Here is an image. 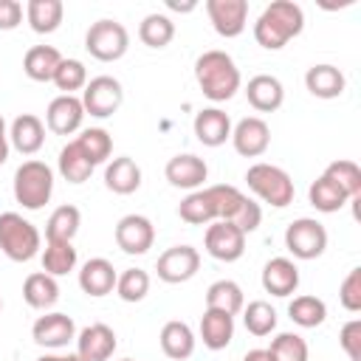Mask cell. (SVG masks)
<instances>
[{"label": "cell", "mask_w": 361, "mask_h": 361, "mask_svg": "<svg viewBox=\"0 0 361 361\" xmlns=\"http://www.w3.org/2000/svg\"><path fill=\"white\" fill-rule=\"evenodd\" d=\"M231 144L243 158H259L271 144V127L259 116H245L231 127Z\"/></svg>", "instance_id": "5bb4252c"}, {"label": "cell", "mask_w": 361, "mask_h": 361, "mask_svg": "<svg viewBox=\"0 0 361 361\" xmlns=\"http://www.w3.org/2000/svg\"><path fill=\"white\" fill-rule=\"evenodd\" d=\"M138 39L147 48H166L175 39V23H172V17L158 14V11L147 14L141 20V25H138Z\"/></svg>", "instance_id": "8d00e7d4"}, {"label": "cell", "mask_w": 361, "mask_h": 361, "mask_svg": "<svg viewBox=\"0 0 361 361\" xmlns=\"http://www.w3.org/2000/svg\"><path fill=\"white\" fill-rule=\"evenodd\" d=\"M85 121V107L79 96H65L59 93L56 99H51L48 110H45V127L54 135H73Z\"/></svg>", "instance_id": "9a60e30c"}, {"label": "cell", "mask_w": 361, "mask_h": 361, "mask_svg": "<svg viewBox=\"0 0 361 361\" xmlns=\"http://www.w3.org/2000/svg\"><path fill=\"white\" fill-rule=\"evenodd\" d=\"M338 302L350 313L361 310V268H350L347 271V276L338 285Z\"/></svg>", "instance_id": "f6af8a7d"}, {"label": "cell", "mask_w": 361, "mask_h": 361, "mask_svg": "<svg viewBox=\"0 0 361 361\" xmlns=\"http://www.w3.org/2000/svg\"><path fill=\"white\" fill-rule=\"evenodd\" d=\"M305 87L316 99H338L344 93V87H347V79H344V73L336 65L322 62V65H310L307 68Z\"/></svg>", "instance_id": "603a6c76"}, {"label": "cell", "mask_w": 361, "mask_h": 361, "mask_svg": "<svg viewBox=\"0 0 361 361\" xmlns=\"http://www.w3.org/2000/svg\"><path fill=\"white\" fill-rule=\"evenodd\" d=\"M166 8H172V11H195L197 3H175V0H166Z\"/></svg>", "instance_id": "f907efd6"}, {"label": "cell", "mask_w": 361, "mask_h": 361, "mask_svg": "<svg viewBox=\"0 0 361 361\" xmlns=\"http://www.w3.org/2000/svg\"><path fill=\"white\" fill-rule=\"evenodd\" d=\"M200 338H203V347H209L214 353L226 350L234 338V316L206 307L200 316Z\"/></svg>", "instance_id": "d4e9b609"}, {"label": "cell", "mask_w": 361, "mask_h": 361, "mask_svg": "<svg viewBox=\"0 0 361 361\" xmlns=\"http://www.w3.org/2000/svg\"><path fill=\"white\" fill-rule=\"evenodd\" d=\"M104 186L116 195H133L141 186V166L130 155H118L104 166Z\"/></svg>", "instance_id": "cb8c5ba5"}, {"label": "cell", "mask_w": 361, "mask_h": 361, "mask_svg": "<svg viewBox=\"0 0 361 361\" xmlns=\"http://www.w3.org/2000/svg\"><path fill=\"white\" fill-rule=\"evenodd\" d=\"M206 192H209V197H212V206H214L217 220H223V223H231V220L240 214L243 203L248 200V195H243V192H240L237 186H231V183H214V186H206Z\"/></svg>", "instance_id": "836d02e7"}, {"label": "cell", "mask_w": 361, "mask_h": 361, "mask_svg": "<svg viewBox=\"0 0 361 361\" xmlns=\"http://www.w3.org/2000/svg\"><path fill=\"white\" fill-rule=\"evenodd\" d=\"M243 361H271V355H268V350H248L243 355Z\"/></svg>", "instance_id": "681fc988"}, {"label": "cell", "mask_w": 361, "mask_h": 361, "mask_svg": "<svg viewBox=\"0 0 361 361\" xmlns=\"http://www.w3.org/2000/svg\"><path fill=\"white\" fill-rule=\"evenodd\" d=\"M158 341H161V350H164L166 358L183 361V358H189V355L195 353V341H197V338H195V333H192V327H189L186 322L172 319V322H166V324L161 327Z\"/></svg>", "instance_id": "484cf974"}, {"label": "cell", "mask_w": 361, "mask_h": 361, "mask_svg": "<svg viewBox=\"0 0 361 361\" xmlns=\"http://www.w3.org/2000/svg\"><path fill=\"white\" fill-rule=\"evenodd\" d=\"M195 82L209 102H228L240 90V68L226 51H203L195 59Z\"/></svg>", "instance_id": "7a4b0ae2"}, {"label": "cell", "mask_w": 361, "mask_h": 361, "mask_svg": "<svg viewBox=\"0 0 361 361\" xmlns=\"http://www.w3.org/2000/svg\"><path fill=\"white\" fill-rule=\"evenodd\" d=\"M59 175L68 180V183H85L90 175H93V164L87 161V155L79 149L76 141H68L62 149H59Z\"/></svg>", "instance_id": "d6a6232c"}, {"label": "cell", "mask_w": 361, "mask_h": 361, "mask_svg": "<svg viewBox=\"0 0 361 361\" xmlns=\"http://www.w3.org/2000/svg\"><path fill=\"white\" fill-rule=\"evenodd\" d=\"M164 175H166V180H169L175 189H189V192H195V189H200L203 180L209 178V166H206L203 158H197V155H192V152H180V155H175V158L166 161Z\"/></svg>", "instance_id": "2e32d148"}, {"label": "cell", "mask_w": 361, "mask_h": 361, "mask_svg": "<svg viewBox=\"0 0 361 361\" xmlns=\"http://www.w3.org/2000/svg\"><path fill=\"white\" fill-rule=\"evenodd\" d=\"M262 288L271 296H290L299 288V268L288 257H274L262 268Z\"/></svg>", "instance_id": "ffe728a7"}, {"label": "cell", "mask_w": 361, "mask_h": 361, "mask_svg": "<svg viewBox=\"0 0 361 361\" xmlns=\"http://www.w3.org/2000/svg\"><path fill=\"white\" fill-rule=\"evenodd\" d=\"M322 175H327L350 200H358V197H361V166H358L355 161L338 158V161L327 164V169H324Z\"/></svg>", "instance_id": "f35d334b"}, {"label": "cell", "mask_w": 361, "mask_h": 361, "mask_svg": "<svg viewBox=\"0 0 361 361\" xmlns=\"http://www.w3.org/2000/svg\"><path fill=\"white\" fill-rule=\"evenodd\" d=\"M39 248H42V234L31 220H25L17 212L0 214V251L11 262H28L39 254Z\"/></svg>", "instance_id": "3957f363"}, {"label": "cell", "mask_w": 361, "mask_h": 361, "mask_svg": "<svg viewBox=\"0 0 361 361\" xmlns=\"http://www.w3.org/2000/svg\"><path fill=\"white\" fill-rule=\"evenodd\" d=\"M307 200H310V206H313L316 212H322V214H333V212H338V209H344V206L350 203V197H347L327 175H319V178L310 183Z\"/></svg>", "instance_id": "1f68e13d"}, {"label": "cell", "mask_w": 361, "mask_h": 361, "mask_svg": "<svg viewBox=\"0 0 361 361\" xmlns=\"http://www.w3.org/2000/svg\"><path fill=\"white\" fill-rule=\"evenodd\" d=\"M23 299L34 310H48V307H54L59 302V285H56V279L51 274L34 271L23 282Z\"/></svg>", "instance_id": "4316f807"}, {"label": "cell", "mask_w": 361, "mask_h": 361, "mask_svg": "<svg viewBox=\"0 0 361 361\" xmlns=\"http://www.w3.org/2000/svg\"><path fill=\"white\" fill-rule=\"evenodd\" d=\"M121 361H133V358H121Z\"/></svg>", "instance_id": "11a10c76"}, {"label": "cell", "mask_w": 361, "mask_h": 361, "mask_svg": "<svg viewBox=\"0 0 361 361\" xmlns=\"http://www.w3.org/2000/svg\"><path fill=\"white\" fill-rule=\"evenodd\" d=\"M155 243V226L144 214H124L116 223V245L124 254H147Z\"/></svg>", "instance_id": "7c38bea8"}, {"label": "cell", "mask_w": 361, "mask_h": 361, "mask_svg": "<svg viewBox=\"0 0 361 361\" xmlns=\"http://www.w3.org/2000/svg\"><path fill=\"white\" fill-rule=\"evenodd\" d=\"M116 279H118V274H116L113 262L104 259V257L87 259V262L82 265V271H79V288H82L87 296H93V299L113 293V290H116Z\"/></svg>", "instance_id": "44dd1931"}, {"label": "cell", "mask_w": 361, "mask_h": 361, "mask_svg": "<svg viewBox=\"0 0 361 361\" xmlns=\"http://www.w3.org/2000/svg\"><path fill=\"white\" fill-rule=\"evenodd\" d=\"M130 34L118 20H96L85 34V51L99 62H116L127 54Z\"/></svg>", "instance_id": "8992f818"}, {"label": "cell", "mask_w": 361, "mask_h": 361, "mask_svg": "<svg viewBox=\"0 0 361 361\" xmlns=\"http://www.w3.org/2000/svg\"><path fill=\"white\" fill-rule=\"evenodd\" d=\"M206 14L212 28L231 39L240 37L248 25V0H206Z\"/></svg>", "instance_id": "8fae6325"}, {"label": "cell", "mask_w": 361, "mask_h": 361, "mask_svg": "<svg viewBox=\"0 0 361 361\" xmlns=\"http://www.w3.org/2000/svg\"><path fill=\"white\" fill-rule=\"evenodd\" d=\"M51 82L65 96H76V90H85V85H87V68L79 59H65L62 56V62H59V68H56Z\"/></svg>", "instance_id": "7bdbcfd3"}, {"label": "cell", "mask_w": 361, "mask_h": 361, "mask_svg": "<svg viewBox=\"0 0 361 361\" xmlns=\"http://www.w3.org/2000/svg\"><path fill=\"white\" fill-rule=\"evenodd\" d=\"M82 226V212L71 203L56 206L45 223V243H73L76 231Z\"/></svg>", "instance_id": "f546056e"}, {"label": "cell", "mask_w": 361, "mask_h": 361, "mask_svg": "<svg viewBox=\"0 0 361 361\" xmlns=\"http://www.w3.org/2000/svg\"><path fill=\"white\" fill-rule=\"evenodd\" d=\"M200 268V254L197 248L192 245H172L166 248L158 262H155V271H158V279L166 282V285H180V282H189Z\"/></svg>", "instance_id": "30bf717a"}, {"label": "cell", "mask_w": 361, "mask_h": 361, "mask_svg": "<svg viewBox=\"0 0 361 361\" xmlns=\"http://www.w3.org/2000/svg\"><path fill=\"white\" fill-rule=\"evenodd\" d=\"M305 28V11L293 0H274L262 8V14L254 23V39L257 45L268 51L285 48L293 37H299Z\"/></svg>", "instance_id": "6da1fadb"}, {"label": "cell", "mask_w": 361, "mask_h": 361, "mask_svg": "<svg viewBox=\"0 0 361 361\" xmlns=\"http://www.w3.org/2000/svg\"><path fill=\"white\" fill-rule=\"evenodd\" d=\"M288 316H290L293 324L310 330V327L324 324V319H327V305H324L319 296L302 293V296H293V302L288 305Z\"/></svg>", "instance_id": "d590c367"}, {"label": "cell", "mask_w": 361, "mask_h": 361, "mask_svg": "<svg viewBox=\"0 0 361 361\" xmlns=\"http://www.w3.org/2000/svg\"><path fill=\"white\" fill-rule=\"evenodd\" d=\"M8 144L17 152H23V155L39 152L42 144H45V124H42V118H37L34 113L17 116L11 121V127H8Z\"/></svg>", "instance_id": "7402d4cb"}, {"label": "cell", "mask_w": 361, "mask_h": 361, "mask_svg": "<svg viewBox=\"0 0 361 361\" xmlns=\"http://www.w3.org/2000/svg\"><path fill=\"white\" fill-rule=\"evenodd\" d=\"M245 183H248V189H251L262 203H268V206H274V209L290 206V203H293V195H296L290 175H288L282 166H274V164H265V161L251 164V166L245 169Z\"/></svg>", "instance_id": "5b68a950"}, {"label": "cell", "mask_w": 361, "mask_h": 361, "mask_svg": "<svg viewBox=\"0 0 361 361\" xmlns=\"http://www.w3.org/2000/svg\"><path fill=\"white\" fill-rule=\"evenodd\" d=\"M271 361H307V341L299 333H279L268 347Z\"/></svg>", "instance_id": "ee69618b"}, {"label": "cell", "mask_w": 361, "mask_h": 361, "mask_svg": "<svg viewBox=\"0 0 361 361\" xmlns=\"http://www.w3.org/2000/svg\"><path fill=\"white\" fill-rule=\"evenodd\" d=\"M245 99H248V104H251L257 113H274V110H279L282 102H285V87H282V82H279L276 76H271V73H257V76H251L248 85H245Z\"/></svg>", "instance_id": "d6986e66"}, {"label": "cell", "mask_w": 361, "mask_h": 361, "mask_svg": "<svg viewBox=\"0 0 361 361\" xmlns=\"http://www.w3.org/2000/svg\"><path fill=\"white\" fill-rule=\"evenodd\" d=\"M8 152H11V144H8V127H6V118L0 116V166L8 161Z\"/></svg>", "instance_id": "c3c4849f"}, {"label": "cell", "mask_w": 361, "mask_h": 361, "mask_svg": "<svg viewBox=\"0 0 361 361\" xmlns=\"http://www.w3.org/2000/svg\"><path fill=\"white\" fill-rule=\"evenodd\" d=\"M243 305H245V296L234 279H217L206 288V307H212V310H223L228 316H237L243 310Z\"/></svg>", "instance_id": "4dcf8cb0"}, {"label": "cell", "mask_w": 361, "mask_h": 361, "mask_svg": "<svg viewBox=\"0 0 361 361\" xmlns=\"http://www.w3.org/2000/svg\"><path fill=\"white\" fill-rule=\"evenodd\" d=\"M178 217H180L183 223H189V226H209V223H214L217 214H214V206H212L209 192H206V189L189 192V195L180 200V206H178Z\"/></svg>", "instance_id": "e575fe53"}, {"label": "cell", "mask_w": 361, "mask_h": 361, "mask_svg": "<svg viewBox=\"0 0 361 361\" xmlns=\"http://www.w3.org/2000/svg\"><path fill=\"white\" fill-rule=\"evenodd\" d=\"M116 347H118V341H116L113 327H107L102 322L82 327L76 336V355H82L85 361H107V358H113Z\"/></svg>", "instance_id": "e0dca14e"}, {"label": "cell", "mask_w": 361, "mask_h": 361, "mask_svg": "<svg viewBox=\"0 0 361 361\" xmlns=\"http://www.w3.org/2000/svg\"><path fill=\"white\" fill-rule=\"evenodd\" d=\"M203 245H206L209 257H214L220 262H237L245 254V234L231 223L214 220V223L206 226Z\"/></svg>", "instance_id": "9c48e42d"}, {"label": "cell", "mask_w": 361, "mask_h": 361, "mask_svg": "<svg viewBox=\"0 0 361 361\" xmlns=\"http://www.w3.org/2000/svg\"><path fill=\"white\" fill-rule=\"evenodd\" d=\"M338 344L347 353L350 361H361V319H350L341 333H338Z\"/></svg>", "instance_id": "bcb514c9"}, {"label": "cell", "mask_w": 361, "mask_h": 361, "mask_svg": "<svg viewBox=\"0 0 361 361\" xmlns=\"http://www.w3.org/2000/svg\"><path fill=\"white\" fill-rule=\"evenodd\" d=\"M54 195V169L45 161H23L14 172V200L28 209L39 212Z\"/></svg>", "instance_id": "277c9868"}, {"label": "cell", "mask_w": 361, "mask_h": 361, "mask_svg": "<svg viewBox=\"0 0 361 361\" xmlns=\"http://www.w3.org/2000/svg\"><path fill=\"white\" fill-rule=\"evenodd\" d=\"M192 130L203 147H223L231 138V118L220 107H203L200 113H195Z\"/></svg>", "instance_id": "ac0fdd59"}, {"label": "cell", "mask_w": 361, "mask_h": 361, "mask_svg": "<svg viewBox=\"0 0 361 361\" xmlns=\"http://www.w3.org/2000/svg\"><path fill=\"white\" fill-rule=\"evenodd\" d=\"M37 361H62V355H54V353H45V355H39Z\"/></svg>", "instance_id": "816d5d0a"}, {"label": "cell", "mask_w": 361, "mask_h": 361, "mask_svg": "<svg viewBox=\"0 0 361 361\" xmlns=\"http://www.w3.org/2000/svg\"><path fill=\"white\" fill-rule=\"evenodd\" d=\"M285 248L293 259H316L327 248V228L316 217H299L285 228Z\"/></svg>", "instance_id": "52a82bcc"}, {"label": "cell", "mask_w": 361, "mask_h": 361, "mask_svg": "<svg viewBox=\"0 0 361 361\" xmlns=\"http://www.w3.org/2000/svg\"><path fill=\"white\" fill-rule=\"evenodd\" d=\"M116 293L121 302H141L149 293V274L144 268H124L116 279Z\"/></svg>", "instance_id": "b9f144b4"}, {"label": "cell", "mask_w": 361, "mask_h": 361, "mask_svg": "<svg viewBox=\"0 0 361 361\" xmlns=\"http://www.w3.org/2000/svg\"><path fill=\"white\" fill-rule=\"evenodd\" d=\"M73 141L79 144V149L87 155V161H90L93 166L110 161V155H113V135H110L104 127H87V130H82Z\"/></svg>", "instance_id": "74e56055"}, {"label": "cell", "mask_w": 361, "mask_h": 361, "mask_svg": "<svg viewBox=\"0 0 361 361\" xmlns=\"http://www.w3.org/2000/svg\"><path fill=\"white\" fill-rule=\"evenodd\" d=\"M76 248L73 243H45V251H42V271L51 274L54 279L56 276H65L76 268Z\"/></svg>", "instance_id": "60d3db41"}, {"label": "cell", "mask_w": 361, "mask_h": 361, "mask_svg": "<svg viewBox=\"0 0 361 361\" xmlns=\"http://www.w3.org/2000/svg\"><path fill=\"white\" fill-rule=\"evenodd\" d=\"M59 62H62V54L54 45H31L23 56V71L34 82H51Z\"/></svg>", "instance_id": "f1b7e54d"}, {"label": "cell", "mask_w": 361, "mask_h": 361, "mask_svg": "<svg viewBox=\"0 0 361 361\" xmlns=\"http://www.w3.org/2000/svg\"><path fill=\"white\" fill-rule=\"evenodd\" d=\"M65 3L62 0H28L25 3V20L34 34H54L62 25Z\"/></svg>", "instance_id": "83f0119b"}, {"label": "cell", "mask_w": 361, "mask_h": 361, "mask_svg": "<svg viewBox=\"0 0 361 361\" xmlns=\"http://www.w3.org/2000/svg\"><path fill=\"white\" fill-rule=\"evenodd\" d=\"M31 338L45 350H59V347H68L71 341H76V324L68 313L54 310V313H45L34 322Z\"/></svg>", "instance_id": "4fadbf2b"}, {"label": "cell", "mask_w": 361, "mask_h": 361, "mask_svg": "<svg viewBox=\"0 0 361 361\" xmlns=\"http://www.w3.org/2000/svg\"><path fill=\"white\" fill-rule=\"evenodd\" d=\"M243 324L251 336H271L276 330V310L271 307V302L265 299H254L248 305H243Z\"/></svg>", "instance_id": "ab89813d"}, {"label": "cell", "mask_w": 361, "mask_h": 361, "mask_svg": "<svg viewBox=\"0 0 361 361\" xmlns=\"http://www.w3.org/2000/svg\"><path fill=\"white\" fill-rule=\"evenodd\" d=\"M23 11L20 0H0V31H14L23 23Z\"/></svg>", "instance_id": "7dc6e473"}, {"label": "cell", "mask_w": 361, "mask_h": 361, "mask_svg": "<svg viewBox=\"0 0 361 361\" xmlns=\"http://www.w3.org/2000/svg\"><path fill=\"white\" fill-rule=\"evenodd\" d=\"M0 310H3V299H0Z\"/></svg>", "instance_id": "db71d44e"}, {"label": "cell", "mask_w": 361, "mask_h": 361, "mask_svg": "<svg viewBox=\"0 0 361 361\" xmlns=\"http://www.w3.org/2000/svg\"><path fill=\"white\" fill-rule=\"evenodd\" d=\"M62 361H85V358L76 355V353H68V355H62Z\"/></svg>", "instance_id": "f5cc1de1"}, {"label": "cell", "mask_w": 361, "mask_h": 361, "mask_svg": "<svg viewBox=\"0 0 361 361\" xmlns=\"http://www.w3.org/2000/svg\"><path fill=\"white\" fill-rule=\"evenodd\" d=\"M79 99H82L85 116L90 113L93 118H110L124 102V87L116 76H93L85 85Z\"/></svg>", "instance_id": "ba28073f"}]
</instances>
